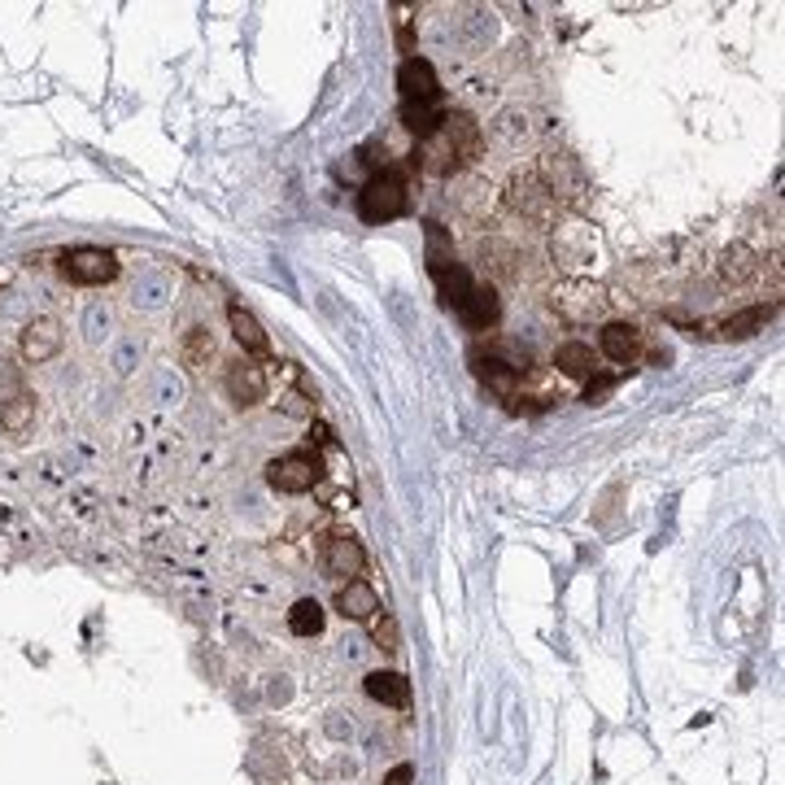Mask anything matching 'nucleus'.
Wrapping results in <instances>:
<instances>
[{
  "label": "nucleus",
  "mask_w": 785,
  "mask_h": 785,
  "mask_svg": "<svg viewBox=\"0 0 785 785\" xmlns=\"http://www.w3.org/2000/svg\"><path fill=\"white\" fill-rule=\"evenodd\" d=\"M554 367L572 380H594V349L581 345V341H567L554 349Z\"/></svg>",
  "instance_id": "dca6fc26"
},
{
  "label": "nucleus",
  "mask_w": 785,
  "mask_h": 785,
  "mask_svg": "<svg viewBox=\"0 0 785 785\" xmlns=\"http://www.w3.org/2000/svg\"><path fill=\"white\" fill-rule=\"evenodd\" d=\"M772 319V306H751L742 314H733V319L720 323V336H729V341H742V336H755V328H764Z\"/></svg>",
  "instance_id": "6ab92c4d"
},
{
  "label": "nucleus",
  "mask_w": 785,
  "mask_h": 785,
  "mask_svg": "<svg viewBox=\"0 0 785 785\" xmlns=\"http://www.w3.org/2000/svg\"><path fill=\"white\" fill-rule=\"evenodd\" d=\"M410 781H415V768H410V764H397L389 777H384V785H410Z\"/></svg>",
  "instance_id": "5701e85b"
},
{
  "label": "nucleus",
  "mask_w": 785,
  "mask_h": 785,
  "mask_svg": "<svg viewBox=\"0 0 785 785\" xmlns=\"http://www.w3.org/2000/svg\"><path fill=\"white\" fill-rule=\"evenodd\" d=\"M210 358H214V336L205 328H192L184 336V362L192 371H201V367H210Z\"/></svg>",
  "instance_id": "aec40b11"
},
{
  "label": "nucleus",
  "mask_w": 785,
  "mask_h": 785,
  "mask_svg": "<svg viewBox=\"0 0 785 785\" xmlns=\"http://www.w3.org/2000/svg\"><path fill=\"white\" fill-rule=\"evenodd\" d=\"M362 567H367L362 541H354V537H332L328 541V572L332 576H345V581H354Z\"/></svg>",
  "instance_id": "4468645a"
},
{
  "label": "nucleus",
  "mask_w": 785,
  "mask_h": 785,
  "mask_svg": "<svg viewBox=\"0 0 785 785\" xmlns=\"http://www.w3.org/2000/svg\"><path fill=\"white\" fill-rule=\"evenodd\" d=\"M371 642H376L384 655H397V650H402V633H397V620H393L389 611L371 615Z\"/></svg>",
  "instance_id": "412c9836"
},
{
  "label": "nucleus",
  "mask_w": 785,
  "mask_h": 785,
  "mask_svg": "<svg viewBox=\"0 0 785 785\" xmlns=\"http://www.w3.org/2000/svg\"><path fill=\"white\" fill-rule=\"evenodd\" d=\"M62 275L70 284H110L114 275H118V258L110 249H70L66 258H62Z\"/></svg>",
  "instance_id": "7ed1b4c3"
},
{
  "label": "nucleus",
  "mask_w": 785,
  "mask_h": 785,
  "mask_svg": "<svg viewBox=\"0 0 785 785\" xmlns=\"http://www.w3.org/2000/svg\"><path fill=\"white\" fill-rule=\"evenodd\" d=\"M57 349H62V328H57L53 319L27 323V332H22V358H27V362H44V358H53Z\"/></svg>",
  "instance_id": "f8f14e48"
},
{
  "label": "nucleus",
  "mask_w": 785,
  "mask_h": 785,
  "mask_svg": "<svg viewBox=\"0 0 785 785\" xmlns=\"http://www.w3.org/2000/svg\"><path fill=\"white\" fill-rule=\"evenodd\" d=\"M441 131H445V144H450L454 162H476V157H480V144H485V136H480V123L471 114H463V110L445 114Z\"/></svg>",
  "instance_id": "39448f33"
},
{
  "label": "nucleus",
  "mask_w": 785,
  "mask_h": 785,
  "mask_svg": "<svg viewBox=\"0 0 785 785\" xmlns=\"http://www.w3.org/2000/svg\"><path fill=\"white\" fill-rule=\"evenodd\" d=\"M27 419H31V402H27V397H14V406L0 410V424H5L9 432H22V428H27Z\"/></svg>",
  "instance_id": "4be33fe9"
},
{
  "label": "nucleus",
  "mask_w": 785,
  "mask_h": 785,
  "mask_svg": "<svg viewBox=\"0 0 785 785\" xmlns=\"http://www.w3.org/2000/svg\"><path fill=\"white\" fill-rule=\"evenodd\" d=\"M410 210V192H406V179L397 171H376L367 184L358 188V219L380 227V223H393L402 219Z\"/></svg>",
  "instance_id": "f257e3e1"
},
{
  "label": "nucleus",
  "mask_w": 785,
  "mask_h": 785,
  "mask_svg": "<svg viewBox=\"0 0 785 785\" xmlns=\"http://www.w3.org/2000/svg\"><path fill=\"white\" fill-rule=\"evenodd\" d=\"M428 275L437 280V288H441V297H445V306H454L458 310V301H463L471 288V275H467V267L463 262H454V258H437V262H428Z\"/></svg>",
  "instance_id": "1a4fd4ad"
},
{
  "label": "nucleus",
  "mask_w": 785,
  "mask_h": 785,
  "mask_svg": "<svg viewBox=\"0 0 785 785\" xmlns=\"http://www.w3.org/2000/svg\"><path fill=\"white\" fill-rule=\"evenodd\" d=\"M336 611H341L345 620L371 624V615H380V594L367 581H349V585H341V594H336Z\"/></svg>",
  "instance_id": "6e6552de"
},
{
  "label": "nucleus",
  "mask_w": 785,
  "mask_h": 785,
  "mask_svg": "<svg viewBox=\"0 0 785 785\" xmlns=\"http://www.w3.org/2000/svg\"><path fill=\"white\" fill-rule=\"evenodd\" d=\"M498 314H502V306H498V293H493V288L476 284L463 301H458V319H463L471 332H489L493 323H498Z\"/></svg>",
  "instance_id": "0eeeda50"
},
{
  "label": "nucleus",
  "mask_w": 785,
  "mask_h": 785,
  "mask_svg": "<svg viewBox=\"0 0 785 785\" xmlns=\"http://www.w3.org/2000/svg\"><path fill=\"white\" fill-rule=\"evenodd\" d=\"M227 397L236 406H258L267 397V371L258 362H232L227 367Z\"/></svg>",
  "instance_id": "423d86ee"
},
{
  "label": "nucleus",
  "mask_w": 785,
  "mask_h": 785,
  "mask_svg": "<svg viewBox=\"0 0 785 785\" xmlns=\"http://www.w3.org/2000/svg\"><path fill=\"white\" fill-rule=\"evenodd\" d=\"M362 690H367V698H376V703H384V707H410V681L402 672H389V668L367 672L362 676Z\"/></svg>",
  "instance_id": "9d476101"
},
{
  "label": "nucleus",
  "mask_w": 785,
  "mask_h": 785,
  "mask_svg": "<svg viewBox=\"0 0 785 785\" xmlns=\"http://www.w3.org/2000/svg\"><path fill=\"white\" fill-rule=\"evenodd\" d=\"M598 345H602V354H607L611 362H633L637 349H642V336H637L633 323H607L602 336H598Z\"/></svg>",
  "instance_id": "2eb2a0df"
},
{
  "label": "nucleus",
  "mask_w": 785,
  "mask_h": 785,
  "mask_svg": "<svg viewBox=\"0 0 785 785\" xmlns=\"http://www.w3.org/2000/svg\"><path fill=\"white\" fill-rule=\"evenodd\" d=\"M397 88H402V101H441V79L428 57H406L397 66Z\"/></svg>",
  "instance_id": "20e7f679"
},
{
  "label": "nucleus",
  "mask_w": 785,
  "mask_h": 785,
  "mask_svg": "<svg viewBox=\"0 0 785 785\" xmlns=\"http://www.w3.org/2000/svg\"><path fill=\"white\" fill-rule=\"evenodd\" d=\"M397 118H402V127L410 131V136H419V140H432L441 131V123H445V114H441L437 101H402Z\"/></svg>",
  "instance_id": "ddd939ff"
},
{
  "label": "nucleus",
  "mask_w": 785,
  "mask_h": 785,
  "mask_svg": "<svg viewBox=\"0 0 785 785\" xmlns=\"http://www.w3.org/2000/svg\"><path fill=\"white\" fill-rule=\"evenodd\" d=\"M476 371H480V380H485L498 397H515L519 371L511 367V362H502V358H476Z\"/></svg>",
  "instance_id": "a211bd4d"
},
{
  "label": "nucleus",
  "mask_w": 785,
  "mask_h": 785,
  "mask_svg": "<svg viewBox=\"0 0 785 785\" xmlns=\"http://www.w3.org/2000/svg\"><path fill=\"white\" fill-rule=\"evenodd\" d=\"M227 323H232V336H236V341L245 345V354H253V358H267V354H271V336L262 332V323L253 319L245 306H227Z\"/></svg>",
  "instance_id": "9b49d317"
},
{
  "label": "nucleus",
  "mask_w": 785,
  "mask_h": 785,
  "mask_svg": "<svg viewBox=\"0 0 785 785\" xmlns=\"http://www.w3.org/2000/svg\"><path fill=\"white\" fill-rule=\"evenodd\" d=\"M319 476H323L319 458L306 454V450H293V454L275 458V463L267 467V480H271L275 493H310L314 485H319Z\"/></svg>",
  "instance_id": "f03ea898"
},
{
  "label": "nucleus",
  "mask_w": 785,
  "mask_h": 785,
  "mask_svg": "<svg viewBox=\"0 0 785 785\" xmlns=\"http://www.w3.org/2000/svg\"><path fill=\"white\" fill-rule=\"evenodd\" d=\"M323 624H328V611H323L319 598H297L293 611H288V628H293L297 637H319Z\"/></svg>",
  "instance_id": "f3484780"
}]
</instances>
